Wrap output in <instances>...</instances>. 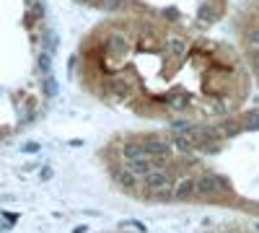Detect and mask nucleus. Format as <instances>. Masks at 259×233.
<instances>
[{"label": "nucleus", "instance_id": "5", "mask_svg": "<svg viewBox=\"0 0 259 233\" xmlns=\"http://www.w3.org/2000/svg\"><path fill=\"white\" fill-rule=\"evenodd\" d=\"M192 197H197V176L184 174V176L177 179V187H174V195H171V200L189 202Z\"/></svg>", "mask_w": 259, "mask_h": 233}, {"label": "nucleus", "instance_id": "16", "mask_svg": "<svg viewBox=\"0 0 259 233\" xmlns=\"http://www.w3.org/2000/svg\"><path fill=\"white\" fill-rule=\"evenodd\" d=\"M161 13H163V18H168V21H177V18H179V11H177V8H163Z\"/></svg>", "mask_w": 259, "mask_h": 233}, {"label": "nucleus", "instance_id": "12", "mask_svg": "<svg viewBox=\"0 0 259 233\" xmlns=\"http://www.w3.org/2000/svg\"><path fill=\"white\" fill-rule=\"evenodd\" d=\"M36 65H39V73H45V75H52V55L45 50L39 57H36Z\"/></svg>", "mask_w": 259, "mask_h": 233}, {"label": "nucleus", "instance_id": "7", "mask_svg": "<svg viewBox=\"0 0 259 233\" xmlns=\"http://www.w3.org/2000/svg\"><path fill=\"white\" fill-rule=\"evenodd\" d=\"M112 176H114V181L124 189V192H135V189H140V179L135 174H130L122 163H112Z\"/></svg>", "mask_w": 259, "mask_h": 233}, {"label": "nucleus", "instance_id": "18", "mask_svg": "<svg viewBox=\"0 0 259 233\" xmlns=\"http://www.w3.org/2000/svg\"><path fill=\"white\" fill-rule=\"evenodd\" d=\"M78 3H94V0H78Z\"/></svg>", "mask_w": 259, "mask_h": 233}, {"label": "nucleus", "instance_id": "2", "mask_svg": "<svg viewBox=\"0 0 259 233\" xmlns=\"http://www.w3.org/2000/svg\"><path fill=\"white\" fill-rule=\"evenodd\" d=\"M228 192V179L218 171H200L197 174V197L202 200H218Z\"/></svg>", "mask_w": 259, "mask_h": 233}, {"label": "nucleus", "instance_id": "10", "mask_svg": "<svg viewBox=\"0 0 259 233\" xmlns=\"http://www.w3.org/2000/svg\"><path fill=\"white\" fill-rule=\"evenodd\" d=\"M241 119H244V130L256 132V130H259V107H256V109H246V112L241 114Z\"/></svg>", "mask_w": 259, "mask_h": 233}, {"label": "nucleus", "instance_id": "17", "mask_svg": "<svg viewBox=\"0 0 259 233\" xmlns=\"http://www.w3.org/2000/svg\"><path fill=\"white\" fill-rule=\"evenodd\" d=\"M24 151H26V153H36V151H39V143H26Z\"/></svg>", "mask_w": 259, "mask_h": 233}, {"label": "nucleus", "instance_id": "8", "mask_svg": "<svg viewBox=\"0 0 259 233\" xmlns=\"http://www.w3.org/2000/svg\"><path fill=\"white\" fill-rule=\"evenodd\" d=\"M122 166L127 168L130 174H135L138 179H143L145 174H150V171H153V166H150V158H148V156H143V158H130V161H122Z\"/></svg>", "mask_w": 259, "mask_h": 233}, {"label": "nucleus", "instance_id": "11", "mask_svg": "<svg viewBox=\"0 0 259 233\" xmlns=\"http://www.w3.org/2000/svg\"><path fill=\"white\" fill-rule=\"evenodd\" d=\"M244 39H246V44L251 47V50H259V24L254 26H246V31H244Z\"/></svg>", "mask_w": 259, "mask_h": 233}, {"label": "nucleus", "instance_id": "6", "mask_svg": "<svg viewBox=\"0 0 259 233\" xmlns=\"http://www.w3.org/2000/svg\"><path fill=\"white\" fill-rule=\"evenodd\" d=\"M119 156H122V161H130V158H143V156H148L143 137H140V135H130V137H124Z\"/></svg>", "mask_w": 259, "mask_h": 233}, {"label": "nucleus", "instance_id": "4", "mask_svg": "<svg viewBox=\"0 0 259 233\" xmlns=\"http://www.w3.org/2000/svg\"><path fill=\"white\" fill-rule=\"evenodd\" d=\"M168 112H177V114H187L192 109V96L184 91V88H171L168 94H163L158 99Z\"/></svg>", "mask_w": 259, "mask_h": 233}, {"label": "nucleus", "instance_id": "13", "mask_svg": "<svg viewBox=\"0 0 259 233\" xmlns=\"http://www.w3.org/2000/svg\"><path fill=\"white\" fill-rule=\"evenodd\" d=\"M41 91H45V96L47 99H52V96H57V80L52 78V75H45V80H41Z\"/></svg>", "mask_w": 259, "mask_h": 233}, {"label": "nucleus", "instance_id": "14", "mask_svg": "<svg viewBox=\"0 0 259 233\" xmlns=\"http://www.w3.org/2000/svg\"><path fill=\"white\" fill-rule=\"evenodd\" d=\"M57 44H60L57 34H55V31H50V29H45V47H47V52H50V55H55V52H57Z\"/></svg>", "mask_w": 259, "mask_h": 233}, {"label": "nucleus", "instance_id": "3", "mask_svg": "<svg viewBox=\"0 0 259 233\" xmlns=\"http://www.w3.org/2000/svg\"><path fill=\"white\" fill-rule=\"evenodd\" d=\"M163 52H166V57L174 62V65H179V62H184V60L189 57V52H192V41H189L187 34L168 29L166 36H163Z\"/></svg>", "mask_w": 259, "mask_h": 233}, {"label": "nucleus", "instance_id": "15", "mask_svg": "<svg viewBox=\"0 0 259 233\" xmlns=\"http://www.w3.org/2000/svg\"><path fill=\"white\" fill-rule=\"evenodd\" d=\"M249 65H251V73L256 75V80H259V50H249Z\"/></svg>", "mask_w": 259, "mask_h": 233}, {"label": "nucleus", "instance_id": "1", "mask_svg": "<svg viewBox=\"0 0 259 233\" xmlns=\"http://www.w3.org/2000/svg\"><path fill=\"white\" fill-rule=\"evenodd\" d=\"M177 179L179 174H171V171H158V168H153L150 174H145L140 179V189L148 195H161L166 200H171V195H174V187H177Z\"/></svg>", "mask_w": 259, "mask_h": 233}, {"label": "nucleus", "instance_id": "19", "mask_svg": "<svg viewBox=\"0 0 259 233\" xmlns=\"http://www.w3.org/2000/svg\"><path fill=\"white\" fill-rule=\"evenodd\" d=\"M256 16H259V6H256Z\"/></svg>", "mask_w": 259, "mask_h": 233}, {"label": "nucleus", "instance_id": "9", "mask_svg": "<svg viewBox=\"0 0 259 233\" xmlns=\"http://www.w3.org/2000/svg\"><path fill=\"white\" fill-rule=\"evenodd\" d=\"M221 13H223V8H212L210 3H202L200 8H197V21L202 26H212L215 21L221 18Z\"/></svg>", "mask_w": 259, "mask_h": 233}]
</instances>
